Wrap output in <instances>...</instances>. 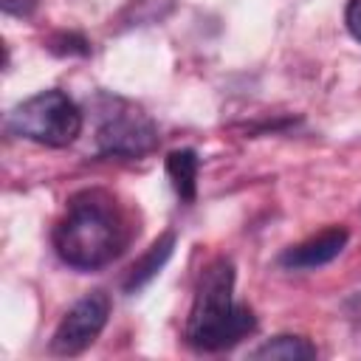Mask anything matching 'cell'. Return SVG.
<instances>
[{
    "label": "cell",
    "instance_id": "obj_10",
    "mask_svg": "<svg viewBox=\"0 0 361 361\" xmlns=\"http://www.w3.org/2000/svg\"><path fill=\"white\" fill-rule=\"evenodd\" d=\"M344 23L350 28V34L361 42V0H350L347 3V11H344Z\"/></svg>",
    "mask_w": 361,
    "mask_h": 361
},
{
    "label": "cell",
    "instance_id": "obj_12",
    "mask_svg": "<svg viewBox=\"0 0 361 361\" xmlns=\"http://www.w3.org/2000/svg\"><path fill=\"white\" fill-rule=\"evenodd\" d=\"M347 313H350V319L355 322V324H361V293H353L350 299H347Z\"/></svg>",
    "mask_w": 361,
    "mask_h": 361
},
{
    "label": "cell",
    "instance_id": "obj_8",
    "mask_svg": "<svg viewBox=\"0 0 361 361\" xmlns=\"http://www.w3.org/2000/svg\"><path fill=\"white\" fill-rule=\"evenodd\" d=\"M197 169H200V161L195 149H175L166 155V175L183 203H192L197 195Z\"/></svg>",
    "mask_w": 361,
    "mask_h": 361
},
{
    "label": "cell",
    "instance_id": "obj_2",
    "mask_svg": "<svg viewBox=\"0 0 361 361\" xmlns=\"http://www.w3.org/2000/svg\"><path fill=\"white\" fill-rule=\"evenodd\" d=\"M257 327L254 313L245 305L234 302V265L226 257H217L200 274L195 302L186 319V341L195 350L217 353L234 347Z\"/></svg>",
    "mask_w": 361,
    "mask_h": 361
},
{
    "label": "cell",
    "instance_id": "obj_3",
    "mask_svg": "<svg viewBox=\"0 0 361 361\" xmlns=\"http://www.w3.org/2000/svg\"><path fill=\"white\" fill-rule=\"evenodd\" d=\"M8 130L45 147H68L82 133V110L68 93L42 90L8 113Z\"/></svg>",
    "mask_w": 361,
    "mask_h": 361
},
{
    "label": "cell",
    "instance_id": "obj_11",
    "mask_svg": "<svg viewBox=\"0 0 361 361\" xmlns=\"http://www.w3.org/2000/svg\"><path fill=\"white\" fill-rule=\"evenodd\" d=\"M34 6H37V0H0V8L11 17H25L34 11Z\"/></svg>",
    "mask_w": 361,
    "mask_h": 361
},
{
    "label": "cell",
    "instance_id": "obj_4",
    "mask_svg": "<svg viewBox=\"0 0 361 361\" xmlns=\"http://www.w3.org/2000/svg\"><path fill=\"white\" fill-rule=\"evenodd\" d=\"M96 144L113 158H144L158 147V127L135 104L107 99V107L99 116Z\"/></svg>",
    "mask_w": 361,
    "mask_h": 361
},
{
    "label": "cell",
    "instance_id": "obj_1",
    "mask_svg": "<svg viewBox=\"0 0 361 361\" xmlns=\"http://www.w3.org/2000/svg\"><path fill=\"white\" fill-rule=\"evenodd\" d=\"M130 243V226L113 195L85 189L68 200L62 220L54 226V248L76 271L110 265Z\"/></svg>",
    "mask_w": 361,
    "mask_h": 361
},
{
    "label": "cell",
    "instance_id": "obj_9",
    "mask_svg": "<svg viewBox=\"0 0 361 361\" xmlns=\"http://www.w3.org/2000/svg\"><path fill=\"white\" fill-rule=\"evenodd\" d=\"M254 358H265V361H307V358H316L319 350L305 338V336H274L268 338L265 344H259L254 353Z\"/></svg>",
    "mask_w": 361,
    "mask_h": 361
},
{
    "label": "cell",
    "instance_id": "obj_7",
    "mask_svg": "<svg viewBox=\"0 0 361 361\" xmlns=\"http://www.w3.org/2000/svg\"><path fill=\"white\" fill-rule=\"evenodd\" d=\"M172 248H175V234L172 231H164L135 262H133V268H130V274H127V279H124V290L127 293H135V290H141L149 279H155L158 276V271L166 265V259L172 257Z\"/></svg>",
    "mask_w": 361,
    "mask_h": 361
},
{
    "label": "cell",
    "instance_id": "obj_5",
    "mask_svg": "<svg viewBox=\"0 0 361 361\" xmlns=\"http://www.w3.org/2000/svg\"><path fill=\"white\" fill-rule=\"evenodd\" d=\"M110 316V299L102 290H93L87 296H82L59 322V327L54 330L51 338V350L56 355H76L82 350H87L99 333L104 330Z\"/></svg>",
    "mask_w": 361,
    "mask_h": 361
},
{
    "label": "cell",
    "instance_id": "obj_6",
    "mask_svg": "<svg viewBox=\"0 0 361 361\" xmlns=\"http://www.w3.org/2000/svg\"><path fill=\"white\" fill-rule=\"evenodd\" d=\"M347 240H350L347 228H338V226L324 228L322 234H316V237H310V240H305V243H299V245H290V248L279 257V265L288 268V271L322 268V265L333 262V259L344 251Z\"/></svg>",
    "mask_w": 361,
    "mask_h": 361
}]
</instances>
